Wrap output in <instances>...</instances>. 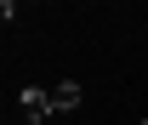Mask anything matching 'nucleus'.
Segmentation results:
<instances>
[{"mask_svg":"<svg viewBox=\"0 0 148 125\" xmlns=\"http://www.w3.org/2000/svg\"><path fill=\"white\" fill-rule=\"evenodd\" d=\"M17 108H23V120H51V114H57V102H51V85H23L17 91Z\"/></svg>","mask_w":148,"mask_h":125,"instance_id":"nucleus-1","label":"nucleus"},{"mask_svg":"<svg viewBox=\"0 0 148 125\" xmlns=\"http://www.w3.org/2000/svg\"><path fill=\"white\" fill-rule=\"evenodd\" d=\"M80 97H86V91H80V80H57V85H51L57 114H74V108H80Z\"/></svg>","mask_w":148,"mask_h":125,"instance_id":"nucleus-2","label":"nucleus"},{"mask_svg":"<svg viewBox=\"0 0 148 125\" xmlns=\"http://www.w3.org/2000/svg\"><path fill=\"white\" fill-rule=\"evenodd\" d=\"M143 125H148V114H143Z\"/></svg>","mask_w":148,"mask_h":125,"instance_id":"nucleus-3","label":"nucleus"}]
</instances>
